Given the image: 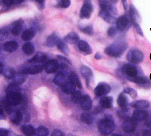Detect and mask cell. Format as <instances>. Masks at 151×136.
I'll return each instance as SVG.
<instances>
[{
    "mask_svg": "<svg viewBox=\"0 0 151 136\" xmlns=\"http://www.w3.org/2000/svg\"><path fill=\"white\" fill-rule=\"evenodd\" d=\"M80 103L82 108L86 110H89L92 107V100L88 95L82 96Z\"/></svg>",
    "mask_w": 151,
    "mask_h": 136,
    "instance_id": "17",
    "label": "cell"
},
{
    "mask_svg": "<svg viewBox=\"0 0 151 136\" xmlns=\"http://www.w3.org/2000/svg\"><path fill=\"white\" fill-rule=\"evenodd\" d=\"M19 88L18 85H17L14 83H12L10 84L9 86H8L6 91L7 93H11V92H19Z\"/></svg>",
    "mask_w": 151,
    "mask_h": 136,
    "instance_id": "43",
    "label": "cell"
},
{
    "mask_svg": "<svg viewBox=\"0 0 151 136\" xmlns=\"http://www.w3.org/2000/svg\"><path fill=\"white\" fill-rule=\"evenodd\" d=\"M99 16L100 17H101L105 21L110 24L116 23L117 20V19L115 17V16L112 15L110 14H109L103 10H100L99 14Z\"/></svg>",
    "mask_w": 151,
    "mask_h": 136,
    "instance_id": "12",
    "label": "cell"
},
{
    "mask_svg": "<svg viewBox=\"0 0 151 136\" xmlns=\"http://www.w3.org/2000/svg\"><path fill=\"white\" fill-rule=\"evenodd\" d=\"M8 131L7 130L0 128V136H7L8 134Z\"/></svg>",
    "mask_w": 151,
    "mask_h": 136,
    "instance_id": "50",
    "label": "cell"
},
{
    "mask_svg": "<svg viewBox=\"0 0 151 136\" xmlns=\"http://www.w3.org/2000/svg\"><path fill=\"white\" fill-rule=\"evenodd\" d=\"M124 93H127L129 94L132 98H135L137 97V92L135 90H134L132 88L130 87H127V88H125L124 90Z\"/></svg>",
    "mask_w": 151,
    "mask_h": 136,
    "instance_id": "42",
    "label": "cell"
},
{
    "mask_svg": "<svg viewBox=\"0 0 151 136\" xmlns=\"http://www.w3.org/2000/svg\"><path fill=\"white\" fill-rule=\"evenodd\" d=\"M4 76L7 79H12L15 74V71L12 69V68L7 67L4 70H3Z\"/></svg>",
    "mask_w": 151,
    "mask_h": 136,
    "instance_id": "37",
    "label": "cell"
},
{
    "mask_svg": "<svg viewBox=\"0 0 151 136\" xmlns=\"http://www.w3.org/2000/svg\"><path fill=\"white\" fill-rule=\"evenodd\" d=\"M80 71H81V73L82 74L83 76H84L85 78L86 79L87 84H89L91 79L93 78V72H92L90 68H89L86 66H83L81 68Z\"/></svg>",
    "mask_w": 151,
    "mask_h": 136,
    "instance_id": "18",
    "label": "cell"
},
{
    "mask_svg": "<svg viewBox=\"0 0 151 136\" xmlns=\"http://www.w3.org/2000/svg\"><path fill=\"white\" fill-rule=\"evenodd\" d=\"M111 87L106 82L99 83L94 90L95 94L97 97H102L107 95L110 92Z\"/></svg>",
    "mask_w": 151,
    "mask_h": 136,
    "instance_id": "8",
    "label": "cell"
},
{
    "mask_svg": "<svg viewBox=\"0 0 151 136\" xmlns=\"http://www.w3.org/2000/svg\"><path fill=\"white\" fill-rule=\"evenodd\" d=\"M149 102L146 100H138L133 102L132 103V106L133 107L137 108V109H141V108H145L149 106Z\"/></svg>",
    "mask_w": 151,
    "mask_h": 136,
    "instance_id": "33",
    "label": "cell"
},
{
    "mask_svg": "<svg viewBox=\"0 0 151 136\" xmlns=\"http://www.w3.org/2000/svg\"><path fill=\"white\" fill-rule=\"evenodd\" d=\"M129 13H130V19L132 22L133 23H138L139 15L136 9V8L133 5H130L129 7Z\"/></svg>",
    "mask_w": 151,
    "mask_h": 136,
    "instance_id": "24",
    "label": "cell"
},
{
    "mask_svg": "<svg viewBox=\"0 0 151 136\" xmlns=\"http://www.w3.org/2000/svg\"><path fill=\"white\" fill-rule=\"evenodd\" d=\"M68 80L72 84L75 85V86L76 87H78V88H81L82 87V85H81V81H80V79L78 78L77 74L75 73L72 72V73H70V74L69 76Z\"/></svg>",
    "mask_w": 151,
    "mask_h": 136,
    "instance_id": "25",
    "label": "cell"
},
{
    "mask_svg": "<svg viewBox=\"0 0 151 136\" xmlns=\"http://www.w3.org/2000/svg\"><path fill=\"white\" fill-rule=\"evenodd\" d=\"M113 98L111 97H104L100 100V105L104 108H110L112 106Z\"/></svg>",
    "mask_w": 151,
    "mask_h": 136,
    "instance_id": "26",
    "label": "cell"
},
{
    "mask_svg": "<svg viewBox=\"0 0 151 136\" xmlns=\"http://www.w3.org/2000/svg\"><path fill=\"white\" fill-rule=\"evenodd\" d=\"M127 60L133 64H138L144 59V54L138 49H132L127 54Z\"/></svg>",
    "mask_w": 151,
    "mask_h": 136,
    "instance_id": "3",
    "label": "cell"
},
{
    "mask_svg": "<svg viewBox=\"0 0 151 136\" xmlns=\"http://www.w3.org/2000/svg\"><path fill=\"white\" fill-rule=\"evenodd\" d=\"M3 109H2V107L1 106H0V115H1L3 114Z\"/></svg>",
    "mask_w": 151,
    "mask_h": 136,
    "instance_id": "57",
    "label": "cell"
},
{
    "mask_svg": "<svg viewBox=\"0 0 151 136\" xmlns=\"http://www.w3.org/2000/svg\"><path fill=\"white\" fill-rule=\"evenodd\" d=\"M57 57H58V59H60V60H61L63 62V63H64V64H70V61L66 57H65L64 56H62L61 55H58Z\"/></svg>",
    "mask_w": 151,
    "mask_h": 136,
    "instance_id": "48",
    "label": "cell"
},
{
    "mask_svg": "<svg viewBox=\"0 0 151 136\" xmlns=\"http://www.w3.org/2000/svg\"><path fill=\"white\" fill-rule=\"evenodd\" d=\"M62 88V91L66 93V94H72L73 93H74L75 91H76V86L72 84L69 81L67 82L65 84H64L63 86H61Z\"/></svg>",
    "mask_w": 151,
    "mask_h": 136,
    "instance_id": "21",
    "label": "cell"
},
{
    "mask_svg": "<svg viewBox=\"0 0 151 136\" xmlns=\"http://www.w3.org/2000/svg\"><path fill=\"white\" fill-rule=\"evenodd\" d=\"M13 79H14L13 83L19 86V85L23 84L25 81V80H26L25 74H24L22 72L18 73H15Z\"/></svg>",
    "mask_w": 151,
    "mask_h": 136,
    "instance_id": "29",
    "label": "cell"
},
{
    "mask_svg": "<svg viewBox=\"0 0 151 136\" xmlns=\"http://www.w3.org/2000/svg\"><path fill=\"white\" fill-rule=\"evenodd\" d=\"M11 120L15 125H19L22 120V114L20 110H15L11 112Z\"/></svg>",
    "mask_w": 151,
    "mask_h": 136,
    "instance_id": "22",
    "label": "cell"
},
{
    "mask_svg": "<svg viewBox=\"0 0 151 136\" xmlns=\"http://www.w3.org/2000/svg\"><path fill=\"white\" fill-rule=\"evenodd\" d=\"M19 47L18 43L15 41H9L4 44L3 49L8 53H12L15 52Z\"/></svg>",
    "mask_w": 151,
    "mask_h": 136,
    "instance_id": "19",
    "label": "cell"
},
{
    "mask_svg": "<svg viewBox=\"0 0 151 136\" xmlns=\"http://www.w3.org/2000/svg\"><path fill=\"white\" fill-rule=\"evenodd\" d=\"M93 11V6L91 0H84L83 5L80 12V17L83 19H89Z\"/></svg>",
    "mask_w": 151,
    "mask_h": 136,
    "instance_id": "4",
    "label": "cell"
},
{
    "mask_svg": "<svg viewBox=\"0 0 151 136\" xmlns=\"http://www.w3.org/2000/svg\"><path fill=\"white\" fill-rule=\"evenodd\" d=\"M109 2L110 3H111L112 4H116L117 2H118V0H108Z\"/></svg>",
    "mask_w": 151,
    "mask_h": 136,
    "instance_id": "55",
    "label": "cell"
},
{
    "mask_svg": "<svg viewBox=\"0 0 151 136\" xmlns=\"http://www.w3.org/2000/svg\"><path fill=\"white\" fill-rule=\"evenodd\" d=\"M59 64L58 62L55 59H52L48 61L45 65V70L47 73H53L56 72L59 69Z\"/></svg>",
    "mask_w": 151,
    "mask_h": 136,
    "instance_id": "9",
    "label": "cell"
},
{
    "mask_svg": "<svg viewBox=\"0 0 151 136\" xmlns=\"http://www.w3.org/2000/svg\"><path fill=\"white\" fill-rule=\"evenodd\" d=\"M48 129L44 126L39 127L35 131V135L36 136H48Z\"/></svg>",
    "mask_w": 151,
    "mask_h": 136,
    "instance_id": "38",
    "label": "cell"
},
{
    "mask_svg": "<svg viewBox=\"0 0 151 136\" xmlns=\"http://www.w3.org/2000/svg\"><path fill=\"white\" fill-rule=\"evenodd\" d=\"M3 70H4V67L3 64L0 62V73H1L3 72Z\"/></svg>",
    "mask_w": 151,
    "mask_h": 136,
    "instance_id": "56",
    "label": "cell"
},
{
    "mask_svg": "<svg viewBox=\"0 0 151 136\" xmlns=\"http://www.w3.org/2000/svg\"><path fill=\"white\" fill-rule=\"evenodd\" d=\"M64 40L65 42H67V43L74 45L78 43V42L80 41V37L76 32H72L69 33L68 34L64 37Z\"/></svg>",
    "mask_w": 151,
    "mask_h": 136,
    "instance_id": "14",
    "label": "cell"
},
{
    "mask_svg": "<svg viewBox=\"0 0 151 136\" xmlns=\"http://www.w3.org/2000/svg\"><path fill=\"white\" fill-rule=\"evenodd\" d=\"M102 56L99 53H97L95 55V59H97V60H100V59H102Z\"/></svg>",
    "mask_w": 151,
    "mask_h": 136,
    "instance_id": "53",
    "label": "cell"
},
{
    "mask_svg": "<svg viewBox=\"0 0 151 136\" xmlns=\"http://www.w3.org/2000/svg\"><path fill=\"white\" fill-rule=\"evenodd\" d=\"M23 28V21L19 20L16 21L12 25L11 32L14 36H19Z\"/></svg>",
    "mask_w": 151,
    "mask_h": 136,
    "instance_id": "16",
    "label": "cell"
},
{
    "mask_svg": "<svg viewBox=\"0 0 151 136\" xmlns=\"http://www.w3.org/2000/svg\"><path fill=\"white\" fill-rule=\"evenodd\" d=\"M137 127V121L133 118H127L122 124V129L124 132L127 133H130L135 131Z\"/></svg>",
    "mask_w": 151,
    "mask_h": 136,
    "instance_id": "7",
    "label": "cell"
},
{
    "mask_svg": "<svg viewBox=\"0 0 151 136\" xmlns=\"http://www.w3.org/2000/svg\"><path fill=\"white\" fill-rule=\"evenodd\" d=\"M122 70L125 74L127 76V78L135 77L138 74L137 68L132 64H125L123 67Z\"/></svg>",
    "mask_w": 151,
    "mask_h": 136,
    "instance_id": "10",
    "label": "cell"
},
{
    "mask_svg": "<svg viewBox=\"0 0 151 136\" xmlns=\"http://www.w3.org/2000/svg\"><path fill=\"white\" fill-rule=\"evenodd\" d=\"M127 79L130 81L131 82H135L139 85H145L147 84L149 82L148 79L145 77H142V76H135V77H131L127 78Z\"/></svg>",
    "mask_w": 151,
    "mask_h": 136,
    "instance_id": "30",
    "label": "cell"
},
{
    "mask_svg": "<svg viewBox=\"0 0 151 136\" xmlns=\"http://www.w3.org/2000/svg\"><path fill=\"white\" fill-rule=\"evenodd\" d=\"M78 48L81 52L83 53V54L88 55L91 54L92 50L90 45L88 44V42L84 40H80L78 42Z\"/></svg>",
    "mask_w": 151,
    "mask_h": 136,
    "instance_id": "15",
    "label": "cell"
},
{
    "mask_svg": "<svg viewBox=\"0 0 151 136\" xmlns=\"http://www.w3.org/2000/svg\"><path fill=\"white\" fill-rule=\"evenodd\" d=\"M35 35V32L34 30L32 29H27L23 31L22 35V38L23 40L28 41L31 40L33 37H34Z\"/></svg>",
    "mask_w": 151,
    "mask_h": 136,
    "instance_id": "31",
    "label": "cell"
},
{
    "mask_svg": "<svg viewBox=\"0 0 151 136\" xmlns=\"http://www.w3.org/2000/svg\"><path fill=\"white\" fill-rule=\"evenodd\" d=\"M3 3L7 6H12L13 4H15L14 0H3Z\"/></svg>",
    "mask_w": 151,
    "mask_h": 136,
    "instance_id": "49",
    "label": "cell"
},
{
    "mask_svg": "<svg viewBox=\"0 0 151 136\" xmlns=\"http://www.w3.org/2000/svg\"><path fill=\"white\" fill-rule=\"evenodd\" d=\"M57 5L61 8H68L70 6V0H56Z\"/></svg>",
    "mask_w": 151,
    "mask_h": 136,
    "instance_id": "40",
    "label": "cell"
},
{
    "mask_svg": "<svg viewBox=\"0 0 151 136\" xmlns=\"http://www.w3.org/2000/svg\"><path fill=\"white\" fill-rule=\"evenodd\" d=\"M22 131L27 136H32L35 134V129L31 125H24L22 127Z\"/></svg>",
    "mask_w": 151,
    "mask_h": 136,
    "instance_id": "32",
    "label": "cell"
},
{
    "mask_svg": "<svg viewBox=\"0 0 151 136\" xmlns=\"http://www.w3.org/2000/svg\"><path fill=\"white\" fill-rule=\"evenodd\" d=\"M51 136H65V134L60 130H55L52 133Z\"/></svg>",
    "mask_w": 151,
    "mask_h": 136,
    "instance_id": "47",
    "label": "cell"
},
{
    "mask_svg": "<svg viewBox=\"0 0 151 136\" xmlns=\"http://www.w3.org/2000/svg\"><path fill=\"white\" fill-rule=\"evenodd\" d=\"M111 136H121V135H119V134H114L112 135Z\"/></svg>",
    "mask_w": 151,
    "mask_h": 136,
    "instance_id": "58",
    "label": "cell"
},
{
    "mask_svg": "<svg viewBox=\"0 0 151 136\" xmlns=\"http://www.w3.org/2000/svg\"><path fill=\"white\" fill-rule=\"evenodd\" d=\"M81 31H82L83 32L86 34L87 35H89L91 36L93 34V27L91 26V25H88V26L81 28Z\"/></svg>",
    "mask_w": 151,
    "mask_h": 136,
    "instance_id": "41",
    "label": "cell"
},
{
    "mask_svg": "<svg viewBox=\"0 0 151 136\" xmlns=\"http://www.w3.org/2000/svg\"><path fill=\"white\" fill-rule=\"evenodd\" d=\"M130 19L127 15L121 16L119 19H117L116 24V28L120 31H124L127 30L131 26Z\"/></svg>",
    "mask_w": 151,
    "mask_h": 136,
    "instance_id": "6",
    "label": "cell"
},
{
    "mask_svg": "<svg viewBox=\"0 0 151 136\" xmlns=\"http://www.w3.org/2000/svg\"><path fill=\"white\" fill-rule=\"evenodd\" d=\"M7 35L8 32L6 29H0V41L6 39Z\"/></svg>",
    "mask_w": 151,
    "mask_h": 136,
    "instance_id": "46",
    "label": "cell"
},
{
    "mask_svg": "<svg viewBox=\"0 0 151 136\" xmlns=\"http://www.w3.org/2000/svg\"><path fill=\"white\" fill-rule=\"evenodd\" d=\"M47 59V56L45 53L39 52L37 53L34 57L28 60V62L30 63H40L44 62Z\"/></svg>",
    "mask_w": 151,
    "mask_h": 136,
    "instance_id": "23",
    "label": "cell"
},
{
    "mask_svg": "<svg viewBox=\"0 0 151 136\" xmlns=\"http://www.w3.org/2000/svg\"><path fill=\"white\" fill-rule=\"evenodd\" d=\"M72 101L75 104H78L80 103L81 98V92L79 91H75L74 93H72Z\"/></svg>",
    "mask_w": 151,
    "mask_h": 136,
    "instance_id": "39",
    "label": "cell"
},
{
    "mask_svg": "<svg viewBox=\"0 0 151 136\" xmlns=\"http://www.w3.org/2000/svg\"><path fill=\"white\" fill-rule=\"evenodd\" d=\"M121 1H122V4H123V6L124 7V9L126 10L127 8V6H128L127 3V0H121Z\"/></svg>",
    "mask_w": 151,
    "mask_h": 136,
    "instance_id": "52",
    "label": "cell"
},
{
    "mask_svg": "<svg viewBox=\"0 0 151 136\" xmlns=\"http://www.w3.org/2000/svg\"><path fill=\"white\" fill-rule=\"evenodd\" d=\"M43 70V67L40 65H34L27 67L23 69L22 71L25 74H36L39 73Z\"/></svg>",
    "mask_w": 151,
    "mask_h": 136,
    "instance_id": "11",
    "label": "cell"
},
{
    "mask_svg": "<svg viewBox=\"0 0 151 136\" xmlns=\"http://www.w3.org/2000/svg\"><path fill=\"white\" fill-rule=\"evenodd\" d=\"M56 45L58 48V49H60L62 53H63L65 54H68L69 53V47L65 44V42L59 39V40H58V42L56 44Z\"/></svg>",
    "mask_w": 151,
    "mask_h": 136,
    "instance_id": "27",
    "label": "cell"
},
{
    "mask_svg": "<svg viewBox=\"0 0 151 136\" xmlns=\"http://www.w3.org/2000/svg\"><path fill=\"white\" fill-rule=\"evenodd\" d=\"M59 38L58 37L57 35L55 34H53L51 36H50L46 42V44L49 47H53L55 45H56L58 40Z\"/></svg>",
    "mask_w": 151,
    "mask_h": 136,
    "instance_id": "34",
    "label": "cell"
},
{
    "mask_svg": "<svg viewBox=\"0 0 151 136\" xmlns=\"http://www.w3.org/2000/svg\"><path fill=\"white\" fill-rule=\"evenodd\" d=\"M23 51L27 55H31L35 52V47L31 43H27L23 46Z\"/></svg>",
    "mask_w": 151,
    "mask_h": 136,
    "instance_id": "35",
    "label": "cell"
},
{
    "mask_svg": "<svg viewBox=\"0 0 151 136\" xmlns=\"http://www.w3.org/2000/svg\"><path fill=\"white\" fill-rule=\"evenodd\" d=\"M148 113L146 110H138L134 112L132 118L135 119L136 121H142L147 118Z\"/></svg>",
    "mask_w": 151,
    "mask_h": 136,
    "instance_id": "20",
    "label": "cell"
},
{
    "mask_svg": "<svg viewBox=\"0 0 151 136\" xmlns=\"http://www.w3.org/2000/svg\"><path fill=\"white\" fill-rule=\"evenodd\" d=\"M22 99V95L19 92L7 93V98L4 101V103L5 105L17 106L21 103Z\"/></svg>",
    "mask_w": 151,
    "mask_h": 136,
    "instance_id": "5",
    "label": "cell"
},
{
    "mask_svg": "<svg viewBox=\"0 0 151 136\" xmlns=\"http://www.w3.org/2000/svg\"><path fill=\"white\" fill-rule=\"evenodd\" d=\"M128 103L127 98L124 93H122L119 95L118 98H117V105L119 106V107L123 109H125L127 107Z\"/></svg>",
    "mask_w": 151,
    "mask_h": 136,
    "instance_id": "28",
    "label": "cell"
},
{
    "mask_svg": "<svg viewBox=\"0 0 151 136\" xmlns=\"http://www.w3.org/2000/svg\"><path fill=\"white\" fill-rule=\"evenodd\" d=\"M23 1V0H20V2H22V1Z\"/></svg>",
    "mask_w": 151,
    "mask_h": 136,
    "instance_id": "59",
    "label": "cell"
},
{
    "mask_svg": "<svg viewBox=\"0 0 151 136\" xmlns=\"http://www.w3.org/2000/svg\"><path fill=\"white\" fill-rule=\"evenodd\" d=\"M133 26H134V28H135L138 34H139L141 36H143V32H142L140 26L139 25V23H133Z\"/></svg>",
    "mask_w": 151,
    "mask_h": 136,
    "instance_id": "45",
    "label": "cell"
},
{
    "mask_svg": "<svg viewBox=\"0 0 151 136\" xmlns=\"http://www.w3.org/2000/svg\"><path fill=\"white\" fill-rule=\"evenodd\" d=\"M115 128L114 122L110 119H103L100 122L99 125V129L100 131L104 135L111 134Z\"/></svg>",
    "mask_w": 151,
    "mask_h": 136,
    "instance_id": "2",
    "label": "cell"
},
{
    "mask_svg": "<svg viewBox=\"0 0 151 136\" xmlns=\"http://www.w3.org/2000/svg\"><path fill=\"white\" fill-rule=\"evenodd\" d=\"M35 1H36L37 3H38L39 4L42 5H44V2H45V0H35Z\"/></svg>",
    "mask_w": 151,
    "mask_h": 136,
    "instance_id": "54",
    "label": "cell"
},
{
    "mask_svg": "<svg viewBox=\"0 0 151 136\" xmlns=\"http://www.w3.org/2000/svg\"><path fill=\"white\" fill-rule=\"evenodd\" d=\"M127 48V43L124 42H117L108 45L105 49V53L111 57H119L123 54Z\"/></svg>",
    "mask_w": 151,
    "mask_h": 136,
    "instance_id": "1",
    "label": "cell"
},
{
    "mask_svg": "<svg viewBox=\"0 0 151 136\" xmlns=\"http://www.w3.org/2000/svg\"><path fill=\"white\" fill-rule=\"evenodd\" d=\"M142 136H151V134H150V130H146L144 132L143 134H142Z\"/></svg>",
    "mask_w": 151,
    "mask_h": 136,
    "instance_id": "51",
    "label": "cell"
},
{
    "mask_svg": "<svg viewBox=\"0 0 151 136\" xmlns=\"http://www.w3.org/2000/svg\"><path fill=\"white\" fill-rule=\"evenodd\" d=\"M68 79L65 72H60L54 78L53 82L55 84L58 85V86H63L64 84H65L69 81Z\"/></svg>",
    "mask_w": 151,
    "mask_h": 136,
    "instance_id": "13",
    "label": "cell"
},
{
    "mask_svg": "<svg viewBox=\"0 0 151 136\" xmlns=\"http://www.w3.org/2000/svg\"><path fill=\"white\" fill-rule=\"evenodd\" d=\"M81 120L84 123L90 125L93 122V118L89 114L83 113L81 115Z\"/></svg>",
    "mask_w": 151,
    "mask_h": 136,
    "instance_id": "36",
    "label": "cell"
},
{
    "mask_svg": "<svg viewBox=\"0 0 151 136\" xmlns=\"http://www.w3.org/2000/svg\"><path fill=\"white\" fill-rule=\"evenodd\" d=\"M19 136H20V135H19Z\"/></svg>",
    "mask_w": 151,
    "mask_h": 136,
    "instance_id": "60",
    "label": "cell"
},
{
    "mask_svg": "<svg viewBox=\"0 0 151 136\" xmlns=\"http://www.w3.org/2000/svg\"><path fill=\"white\" fill-rule=\"evenodd\" d=\"M117 32V29L116 28V27L111 26V27H110V28L108 29L107 34H108V36L109 37H114L116 35Z\"/></svg>",
    "mask_w": 151,
    "mask_h": 136,
    "instance_id": "44",
    "label": "cell"
}]
</instances>
